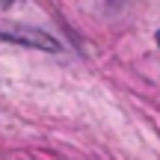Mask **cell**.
Segmentation results:
<instances>
[{
    "label": "cell",
    "instance_id": "6da1fadb",
    "mask_svg": "<svg viewBox=\"0 0 160 160\" xmlns=\"http://www.w3.org/2000/svg\"><path fill=\"white\" fill-rule=\"evenodd\" d=\"M0 42L33 48V51H48V53L62 51L57 36L45 33L42 27H27V24H15V21H0Z\"/></svg>",
    "mask_w": 160,
    "mask_h": 160
},
{
    "label": "cell",
    "instance_id": "3957f363",
    "mask_svg": "<svg viewBox=\"0 0 160 160\" xmlns=\"http://www.w3.org/2000/svg\"><path fill=\"white\" fill-rule=\"evenodd\" d=\"M6 3H9V0H6Z\"/></svg>",
    "mask_w": 160,
    "mask_h": 160
},
{
    "label": "cell",
    "instance_id": "7a4b0ae2",
    "mask_svg": "<svg viewBox=\"0 0 160 160\" xmlns=\"http://www.w3.org/2000/svg\"><path fill=\"white\" fill-rule=\"evenodd\" d=\"M157 45H160V33H157Z\"/></svg>",
    "mask_w": 160,
    "mask_h": 160
}]
</instances>
